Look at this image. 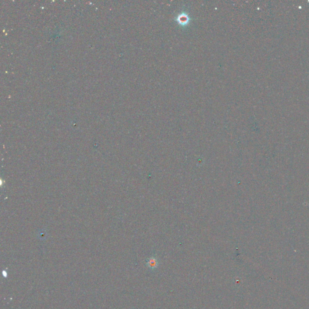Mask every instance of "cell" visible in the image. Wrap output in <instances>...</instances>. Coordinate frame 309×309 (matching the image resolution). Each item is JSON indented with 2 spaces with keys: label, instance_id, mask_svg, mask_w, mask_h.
Instances as JSON below:
<instances>
[{
  "label": "cell",
  "instance_id": "obj_1",
  "mask_svg": "<svg viewBox=\"0 0 309 309\" xmlns=\"http://www.w3.org/2000/svg\"><path fill=\"white\" fill-rule=\"evenodd\" d=\"M147 266L151 269V270H154L155 269L158 268V260H156V258L154 257H151L150 258L148 261H147Z\"/></svg>",
  "mask_w": 309,
  "mask_h": 309
}]
</instances>
